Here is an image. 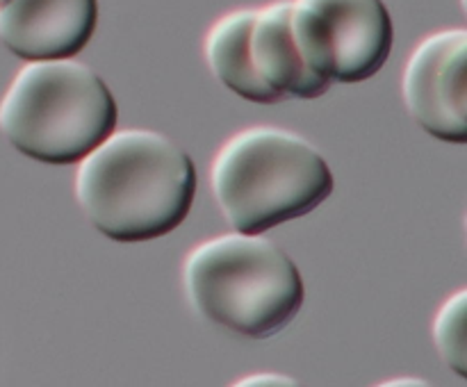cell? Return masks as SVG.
<instances>
[{
    "label": "cell",
    "instance_id": "4",
    "mask_svg": "<svg viewBox=\"0 0 467 387\" xmlns=\"http://www.w3.org/2000/svg\"><path fill=\"white\" fill-rule=\"evenodd\" d=\"M108 82L73 57L27 62L0 98V132L35 162L78 164L117 130Z\"/></svg>",
    "mask_w": 467,
    "mask_h": 387
},
{
    "label": "cell",
    "instance_id": "2",
    "mask_svg": "<svg viewBox=\"0 0 467 387\" xmlns=\"http://www.w3.org/2000/svg\"><path fill=\"white\" fill-rule=\"evenodd\" d=\"M210 185L233 230L260 235L317 209L336 180L322 150L306 137L251 126L217 150Z\"/></svg>",
    "mask_w": 467,
    "mask_h": 387
},
{
    "label": "cell",
    "instance_id": "5",
    "mask_svg": "<svg viewBox=\"0 0 467 387\" xmlns=\"http://www.w3.org/2000/svg\"><path fill=\"white\" fill-rule=\"evenodd\" d=\"M292 35L306 64L340 85L377 76L395 46L383 0H292Z\"/></svg>",
    "mask_w": 467,
    "mask_h": 387
},
{
    "label": "cell",
    "instance_id": "10",
    "mask_svg": "<svg viewBox=\"0 0 467 387\" xmlns=\"http://www.w3.org/2000/svg\"><path fill=\"white\" fill-rule=\"evenodd\" d=\"M465 305L467 294L465 290H459L451 294L433 319V341L445 360L447 367L454 369L459 376H467L465 369Z\"/></svg>",
    "mask_w": 467,
    "mask_h": 387
},
{
    "label": "cell",
    "instance_id": "9",
    "mask_svg": "<svg viewBox=\"0 0 467 387\" xmlns=\"http://www.w3.org/2000/svg\"><path fill=\"white\" fill-rule=\"evenodd\" d=\"M254 14L255 7H244L219 16L205 35V62L213 76L240 98L255 105H278L283 98L260 80L251 64L249 35Z\"/></svg>",
    "mask_w": 467,
    "mask_h": 387
},
{
    "label": "cell",
    "instance_id": "7",
    "mask_svg": "<svg viewBox=\"0 0 467 387\" xmlns=\"http://www.w3.org/2000/svg\"><path fill=\"white\" fill-rule=\"evenodd\" d=\"M99 23V0H3L0 44L26 62L76 57Z\"/></svg>",
    "mask_w": 467,
    "mask_h": 387
},
{
    "label": "cell",
    "instance_id": "11",
    "mask_svg": "<svg viewBox=\"0 0 467 387\" xmlns=\"http://www.w3.org/2000/svg\"><path fill=\"white\" fill-rule=\"evenodd\" d=\"M0 3H3V0H0Z\"/></svg>",
    "mask_w": 467,
    "mask_h": 387
},
{
    "label": "cell",
    "instance_id": "6",
    "mask_svg": "<svg viewBox=\"0 0 467 387\" xmlns=\"http://www.w3.org/2000/svg\"><path fill=\"white\" fill-rule=\"evenodd\" d=\"M465 57L463 27L433 32L410 53L401 77L409 114L424 132L445 144L467 141Z\"/></svg>",
    "mask_w": 467,
    "mask_h": 387
},
{
    "label": "cell",
    "instance_id": "8",
    "mask_svg": "<svg viewBox=\"0 0 467 387\" xmlns=\"http://www.w3.org/2000/svg\"><path fill=\"white\" fill-rule=\"evenodd\" d=\"M249 53L260 80L283 100H315L331 89V82L306 64L296 46L292 35V0H274L255 7Z\"/></svg>",
    "mask_w": 467,
    "mask_h": 387
},
{
    "label": "cell",
    "instance_id": "3",
    "mask_svg": "<svg viewBox=\"0 0 467 387\" xmlns=\"http://www.w3.org/2000/svg\"><path fill=\"white\" fill-rule=\"evenodd\" d=\"M182 287L205 321L249 340L281 332L306 300L296 264L263 232H228L201 241L182 262Z\"/></svg>",
    "mask_w": 467,
    "mask_h": 387
},
{
    "label": "cell",
    "instance_id": "1",
    "mask_svg": "<svg viewBox=\"0 0 467 387\" xmlns=\"http://www.w3.org/2000/svg\"><path fill=\"white\" fill-rule=\"evenodd\" d=\"M194 196V159L158 130H114L78 162V205L100 235L121 244L173 232Z\"/></svg>",
    "mask_w": 467,
    "mask_h": 387
}]
</instances>
